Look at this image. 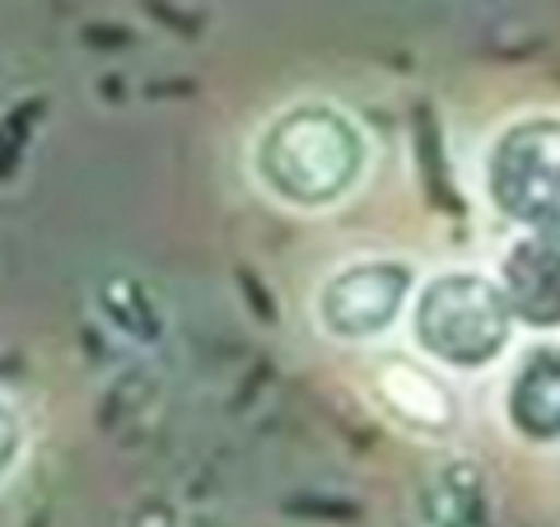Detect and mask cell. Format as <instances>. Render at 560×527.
<instances>
[{
	"label": "cell",
	"instance_id": "obj_1",
	"mask_svg": "<svg viewBox=\"0 0 560 527\" xmlns=\"http://www.w3.org/2000/svg\"><path fill=\"white\" fill-rule=\"evenodd\" d=\"M378 145L346 103L304 94L257 121L248 140V178L280 210L331 215L374 178Z\"/></svg>",
	"mask_w": 560,
	"mask_h": 527
},
{
	"label": "cell",
	"instance_id": "obj_2",
	"mask_svg": "<svg viewBox=\"0 0 560 527\" xmlns=\"http://www.w3.org/2000/svg\"><path fill=\"white\" fill-rule=\"evenodd\" d=\"M407 337L420 360L448 378H481L514 355L518 323L495 271L486 267H440L420 276L407 308Z\"/></svg>",
	"mask_w": 560,
	"mask_h": 527
},
{
	"label": "cell",
	"instance_id": "obj_3",
	"mask_svg": "<svg viewBox=\"0 0 560 527\" xmlns=\"http://www.w3.org/2000/svg\"><path fill=\"white\" fill-rule=\"evenodd\" d=\"M486 210L510 234H560V113H518L477 160Z\"/></svg>",
	"mask_w": 560,
	"mask_h": 527
},
{
	"label": "cell",
	"instance_id": "obj_4",
	"mask_svg": "<svg viewBox=\"0 0 560 527\" xmlns=\"http://www.w3.org/2000/svg\"><path fill=\"white\" fill-rule=\"evenodd\" d=\"M420 285V271L411 257L393 253H360L327 267L313 285L308 318L313 331L327 346L341 350H378L407 327L411 294Z\"/></svg>",
	"mask_w": 560,
	"mask_h": 527
},
{
	"label": "cell",
	"instance_id": "obj_5",
	"mask_svg": "<svg viewBox=\"0 0 560 527\" xmlns=\"http://www.w3.org/2000/svg\"><path fill=\"white\" fill-rule=\"evenodd\" d=\"M364 401L383 415V425H393L397 434L416 438V444H453L463 434V393L458 378H448L444 368H434L430 360H420L407 346H378L364 360L360 374Z\"/></svg>",
	"mask_w": 560,
	"mask_h": 527
},
{
	"label": "cell",
	"instance_id": "obj_6",
	"mask_svg": "<svg viewBox=\"0 0 560 527\" xmlns=\"http://www.w3.org/2000/svg\"><path fill=\"white\" fill-rule=\"evenodd\" d=\"M495 411L518 448H560V337H518L500 364Z\"/></svg>",
	"mask_w": 560,
	"mask_h": 527
},
{
	"label": "cell",
	"instance_id": "obj_7",
	"mask_svg": "<svg viewBox=\"0 0 560 527\" xmlns=\"http://www.w3.org/2000/svg\"><path fill=\"white\" fill-rule=\"evenodd\" d=\"M495 280L523 337H560V234H510Z\"/></svg>",
	"mask_w": 560,
	"mask_h": 527
},
{
	"label": "cell",
	"instance_id": "obj_8",
	"mask_svg": "<svg viewBox=\"0 0 560 527\" xmlns=\"http://www.w3.org/2000/svg\"><path fill=\"white\" fill-rule=\"evenodd\" d=\"M24 458H28V420L20 411V401L0 393V490L20 477Z\"/></svg>",
	"mask_w": 560,
	"mask_h": 527
}]
</instances>
